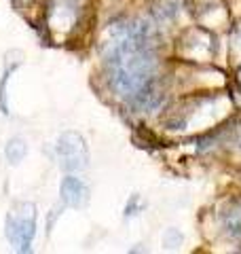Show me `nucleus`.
<instances>
[{
  "instance_id": "obj_1",
  "label": "nucleus",
  "mask_w": 241,
  "mask_h": 254,
  "mask_svg": "<svg viewBox=\"0 0 241 254\" xmlns=\"http://www.w3.org/2000/svg\"><path fill=\"white\" fill-rule=\"evenodd\" d=\"M106 64L110 83L120 98L138 108L157 104L155 55H152V32L144 21L115 26L106 43Z\"/></svg>"
},
{
  "instance_id": "obj_2",
  "label": "nucleus",
  "mask_w": 241,
  "mask_h": 254,
  "mask_svg": "<svg viewBox=\"0 0 241 254\" xmlns=\"http://www.w3.org/2000/svg\"><path fill=\"white\" fill-rule=\"evenodd\" d=\"M4 229H6L9 242L19 252L30 250L32 240H34V235H36V208H34V203H28V201L15 203L9 210V214H6Z\"/></svg>"
},
{
  "instance_id": "obj_3",
  "label": "nucleus",
  "mask_w": 241,
  "mask_h": 254,
  "mask_svg": "<svg viewBox=\"0 0 241 254\" xmlns=\"http://www.w3.org/2000/svg\"><path fill=\"white\" fill-rule=\"evenodd\" d=\"M55 153L66 172H80L89 165V148L85 144V138L76 131L61 133L55 144Z\"/></svg>"
},
{
  "instance_id": "obj_4",
  "label": "nucleus",
  "mask_w": 241,
  "mask_h": 254,
  "mask_svg": "<svg viewBox=\"0 0 241 254\" xmlns=\"http://www.w3.org/2000/svg\"><path fill=\"white\" fill-rule=\"evenodd\" d=\"M60 195L61 201L70 208H83L89 199V187L76 176H66L60 185Z\"/></svg>"
},
{
  "instance_id": "obj_5",
  "label": "nucleus",
  "mask_w": 241,
  "mask_h": 254,
  "mask_svg": "<svg viewBox=\"0 0 241 254\" xmlns=\"http://www.w3.org/2000/svg\"><path fill=\"white\" fill-rule=\"evenodd\" d=\"M26 153H28V144L23 142L21 138H13V140H9V144L4 146V157L9 159V163H19L23 157H26Z\"/></svg>"
}]
</instances>
